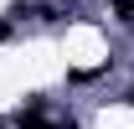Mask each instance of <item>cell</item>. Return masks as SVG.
Masks as SVG:
<instances>
[{
    "label": "cell",
    "mask_w": 134,
    "mask_h": 129,
    "mask_svg": "<svg viewBox=\"0 0 134 129\" xmlns=\"http://www.w3.org/2000/svg\"><path fill=\"white\" fill-rule=\"evenodd\" d=\"M16 124H21V129H72V119H67V124H52V119H47V103L31 98V103L16 114Z\"/></svg>",
    "instance_id": "1"
},
{
    "label": "cell",
    "mask_w": 134,
    "mask_h": 129,
    "mask_svg": "<svg viewBox=\"0 0 134 129\" xmlns=\"http://www.w3.org/2000/svg\"><path fill=\"white\" fill-rule=\"evenodd\" d=\"M0 129H5V124H0Z\"/></svg>",
    "instance_id": "4"
},
{
    "label": "cell",
    "mask_w": 134,
    "mask_h": 129,
    "mask_svg": "<svg viewBox=\"0 0 134 129\" xmlns=\"http://www.w3.org/2000/svg\"><path fill=\"white\" fill-rule=\"evenodd\" d=\"M124 103H134V88H129V93H124Z\"/></svg>",
    "instance_id": "3"
},
{
    "label": "cell",
    "mask_w": 134,
    "mask_h": 129,
    "mask_svg": "<svg viewBox=\"0 0 134 129\" xmlns=\"http://www.w3.org/2000/svg\"><path fill=\"white\" fill-rule=\"evenodd\" d=\"M114 16L124 21V26H134V0H114Z\"/></svg>",
    "instance_id": "2"
}]
</instances>
